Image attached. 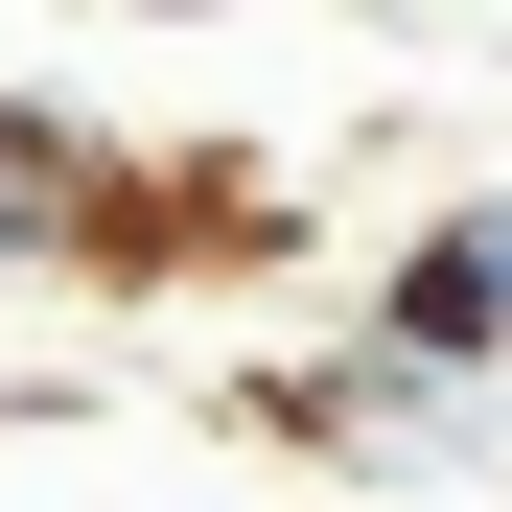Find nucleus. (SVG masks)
<instances>
[{"instance_id":"f257e3e1","label":"nucleus","mask_w":512,"mask_h":512,"mask_svg":"<svg viewBox=\"0 0 512 512\" xmlns=\"http://www.w3.org/2000/svg\"><path fill=\"white\" fill-rule=\"evenodd\" d=\"M373 350H396V373H443V396H489V373H512V187H489V210H443V233H396Z\"/></svg>"},{"instance_id":"f03ea898","label":"nucleus","mask_w":512,"mask_h":512,"mask_svg":"<svg viewBox=\"0 0 512 512\" xmlns=\"http://www.w3.org/2000/svg\"><path fill=\"white\" fill-rule=\"evenodd\" d=\"M140 163L70 117V94H0V256H140Z\"/></svg>"},{"instance_id":"7ed1b4c3","label":"nucleus","mask_w":512,"mask_h":512,"mask_svg":"<svg viewBox=\"0 0 512 512\" xmlns=\"http://www.w3.org/2000/svg\"><path fill=\"white\" fill-rule=\"evenodd\" d=\"M140 24H187V0H140Z\"/></svg>"}]
</instances>
